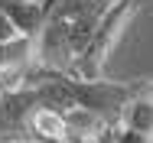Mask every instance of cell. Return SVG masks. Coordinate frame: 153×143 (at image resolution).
Returning a JSON list of instances; mask_svg holds the SVG:
<instances>
[{"label":"cell","mask_w":153,"mask_h":143,"mask_svg":"<svg viewBox=\"0 0 153 143\" xmlns=\"http://www.w3.org/2000/svg\"><path fill=\"white\" fill-rule=\"evenodd\" d=\"M140 82H78L72 75H52L42 72L39 82L13 98H7L0 104V143H20L33 140V114L39 107H56V111H75V107H88L104 114L111 124L121 117L124 104L130 101V94L143 85Z\"/></svg>","instance_id":"cell-1"},{"label":"cell","mask_w":153,"mask_h":143,"mask_svg":"<svg viewBox=\"0 0 153 143\" xmlns=\"http://www.w3.org/2000/svg\"><path fill=\"white\" fill-rule=\"evenodd\" d=\"M114 0H42V29L33 39L39 72L68 75L88 49L104 10Z\"/></svg>","instance_id":"cell-2"},{"label":"cell","mask_w":153,"mask_h":143,"mask_svg":"<svg viewBox=\"0 0 153 143\" xmlns=\"http://www.w3.org/2000/svg\"><path fill=\"white\" fill-rule=\"evenodd\" d=\"M137 10H140V0H114L104 10V16H101V23L94 29L91 42H88V49L82 52V59L75 62V68L68 75L78 78V82H101L104 78V65H108V59L114 52V46L121 42L124 29L134 23Z\"/></svg>","instance_id":"cell-3"},{"label":"cell","mask_w":153,"mask_h":143,"mask_svg":"<svg viewBox=\"0 0 153 143\" xmlns=\"http://www.w3.org/2000/svg\"><path fill=\"white\" fill-rule=\"evenodd\" d=\"M114 124H121V127H127V130L143 133V137L153 140V78H147L143 85L130 94V101L124 104L121 117H117Z\"/></svg>","instance_id":"cell-4"},{"label":"cell","mask_w":153,"mask_h":143,"mask_svg":"<svg viewBox=\"0 0 153 143\" xmlns=\"http://www.w3.org/2000/svg\"><path fill=\"white\" fill-rule=\"evenodd\" d=\"M65 137V114L56 107H39L33 114V140L36 143H62Z\"/></svg>","instance_id":"cell-5"},{"label":"cell","mask_w":153,"mask_h":143,"mask_svg":"<svg viewBox=\"0 0 153 143\" xmlns=\"http://www.w3.org/2000/svg\"><path fill=\"white\" fill-rule=\"evenodd\" d=\"M108 140H111V143H153L150 137H143V133H134V130H127V127H121V124H114V127H111Z\"/></svg>","instance_id":"cell-6"},{"label":"cell","mask_w":153,"mask_h":143,"mask_svg":"<svg viewBox=\"0 0 153 143\" xmlns=\"http://www.w3.org/2000/svg\"><path fill=\"white\" fill-rule=\"evenodd\" d=\"M62 143H98V137L88 133V130H82V127L65 124V137H62Z\"/></svg>","instance_id":"cell-7"},{"label":"cell","mask_w":153,"mask_h":143,"mask_svg":"<svg viewBox=\"0 0 153 143\" xmlns=\"http://www.w3.org/2000/svg\"><path fill=\"white\" fill-rule=\"evenodd\" d=\"M13 3H30V0H0V10H7V7H13ZM42 3V0H39Z\"/></svg>","instance_id":"cell-8"},{"label":"cell","mask_w":153,"mask_h":143,"mask_svg":"<svg viewBox=\"0 0 153 143\" xmlns=\"http://www.w3.org/2000/svg\"><path fill=\"white\" fill-rule=\"evenodd\" d=\"M20 143H36V140H20Z\"/></svg>","instance_id":"cell-9"}]
</instances>
